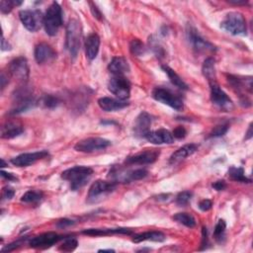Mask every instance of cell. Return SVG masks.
<instances>
[{"mask_svg":"<svg viewBox=\"0 0 253 253\" xmlns=\"http://www.w3.org/2000/svg\"><path fill=\"white\" fill-rule=\"evenodd\" d=\"M93 169L87 166H74L64 170L62 173V178L70 182V188L77 191L83 187L91 178Z\"/></svg>","mask_w":253,"mask_h":253,"instance_id":"obj_1","label":"cell"},{"mask_svg":"<svg viewBox=\"0 0 253 253\" xmlns=\"http://www.w3.org/2000/svg\"><path fill=\"white\" fill-rule=\"evenodd\" d=\"M82 39V30L80 22L77 19L69 20L66 27V39H65V47L68 50L70 56L75 59L78 57Z\"/></svg>","mask_w":253,"mask_h":253,"instance_id":"obj_2","label":"cell"},{"mask_svg":"<svg viewBox=\"0 0 253 253\" xmlns=\"http://www.w3.org/2000/svg\"><path fill=\"white\" fill-rule=\"evenodd\" d=\"M63 25V10L58 2H53L44 16V27L48 36H56Z\"/></svg>","mask_w":253,"mask_h":253,"instance_id":"obj_3","label":"cell"},{"mask_svg":"<svg viewBox=\"0 0 253 253\" xmlns=\"http://www.w3.org/2000/svg\"><path fill=\"white\" fill-rule=\"evenodd\" d=\"M221 27L234 36H245L247 32L246 20L239 12H230L226 14L221 23Z\"/></svg>","mask_w":253,"mask_h":253,"instance_id":"obj_4","label":"cell"},{"mask_svg":"<svg viewBox=\"0 0 253 253\" xmlns=\"http://www.w3.org/2000/svg\"><path fill=\"white\" fill-rule=\"evenodd\" d=\"M34 103L35 100L32 90L24 84L14 94V106L10 114H19L27 111L33 107Z\"/></svg>","mask_w":253,"mask_h":253,"instance_id":"obj_5","label":"cell"},{"mask_svg":"<svg viewBox=\"0 0 253 253\" xmlns=\"http://www.w3.org/2000/svg\"><path fill=\"white\" fill-rule=\"evenodd\" d=\"M117 184L115 181H105V180H97L95 181L91 187L89 188L87 201L89 203H97V202L102 200L104 197L112 193L116 188Z\"/></svg>","mask_w":253,"mask_h":253,"instance_id":"obj_6","label":"cell"},{"mask_svg":"<svg viewBox=\"0 0 253 253\" xmlns=\"http://www.w3.org/2000/svg\"><path fill=\"white\" fill-rule=\"evenodd\" d=\"M153 97L158 101V102L169 106L170 108L176 110V111H183L184 109V103L182 99L172 93L170 90L161 88V87H157L153 91Z\"/></svg>","mask_w":253,"mask_h":253,"instance_id":"obj_7","label":"cell"},{"mask_svg":"<svg viewBox=\"0 0 253 253\" xmlns=\"http://www.w3.org/2000/svg\"><path fill=\"white\" fill-rule=\"evenodd\" d=\"M186 35L189 43L191 44L192 47L194 50L198 54H205V53H213L216 50V47L211 44L210 42L206 41L205 39L202 38L196 28L193 26L188 25L187 30H186Z\"/></svg>","mask_w":253,"mask_h":253,"instance_id":"obj_8","label":"cell"},{"mask_svg":"<svg viewBox=\"0 0 253 253\" xmlns=\"http://www.w3.org/2000/svg\"><path fill=\"white\" fill-rule=\"evenodd\" d=\"M211 88V101L214 105L225 112H231L234 109V103L231 98L220 87L218 81L209 83Z\"/></svg>","mask_w":253,"mask_h":253,"instance_id":"obj_9","label":"cell"},{"mask_svg":"<svg viewBox=\"0 0 253 253\" xmlns=\"http://www.w3.org/2000/svg\"><path fill=\"white\" fill-rule=\"evenodd\" d=\"M19 18L23 26L30 32H37L44 25V16L40 10H22Z\"/></svg>","mask_w":253,"mask_h":253,"instance_id":"obj_10","label":"cell"},{"mask_svg":"<svg viewBox=\"0 0 253 253\" xmlns=\"http://www.w3.org/2000/svg\"><path fill=\"white\" fill-rule=\"evenodd\" d=\"M111 145V142L103 138H87L79 141L74 145V149L79 153L90 154L94 151L103 150Z\"/></svg>","mask_w":253,"mask_h":253,"instance_id":"obj_11","label":"cell"},{"mask_svg":"<svg viewBox=\"0 0 253 253\" xmlns=\"http://www.w3.org/2000/svg\"><path fill=\"white\" fill-rule=\"evenodd\" d=\"M109 91L114 94L118 99L126 101L131 95V83L124 77L115 75L108 83Z\"/></svg>","mask_w":253,"mask_h":253,"instance_id":"obj_12","label":"cell"},{"mask_svg":"<svg viewBox=\"0 0 253 253\" xmlns=\"http://www.w3.org/2000/svg\"><path fill=\"white\" fill-rule=\"evenodd\" d=\"M8 71L13 79L25 83L29 79L30 71L27 60L23 57L14 59L8 65Z\"/></svg>","mask_w":253,"mask_h":253,"instance_id":"obj_13","label":"cell"},{"mask_svg":"<svg viewBox=\"0 0 253 253\" xmlns=\"http://www.w3.org/2000/svg\"><path fill=\"white\" fill-rule=\"evenodd\" d=\"M160 153L158 149H145L139 154L129 157L125 163L128 165H145L151 164L158 160Z\"/></svg>","mask_w":253,"mask_h":253,"instance_id":"obj_14","label":"cell"},{"mask_svg":"<svg viewBox=\"0 0 253 253\" xmlns=\"http://www.w3.org/2000/svg\"><path fill=\"white\" fill-rule=\"evenodd\" d=\"M48 157V153L47 150L36 151V153H29V154H22L14 158L11 159V163L17 167H27L39 160H42Z\"/></svg>","mask_w":253,"mask_h":253,"instance_id":"obj_15","label":"cell"},{"mask_svg":"<svg viewBox=\"0 0 253 253\" xmlns=\"http://www.w3.org/2000/svg\"><path fill=\"white\" fill-rule=\"evenodd\" d=\"M63 237L56 233H45L33 237L29 244L33 248H47L58 243Z\"/></svg>","mask_w":253,"mask_h":253,"instance_id":"obj_16","label":"cell"},{"mask_svg":"<svg viewBox=\"0 0 253 253\" xmlns=\"http://www.w3.org/2000/svg\"><path fill=\"white\" fill-rule=\"evenodd\" d=\"M35 60L39 64L53 62L57 58L56 50L46 43H41L35 47Z\"/></svg>","mask_w":253,"mask_h":253,"instance_id":"obj_17","label":"cell"},{"mask_svg":"<svg viewBox=\"0 0 253 253\" xmlns=\"http://www.w3.org/2000/svg\"><path fill=\"white\" fill-rule=\"evenodd\" d=\"M153 123V117L147 112H142L135 123L134 133L139 138H144L145 135L150 132V126Z\"/></svg>","mask_w":253,"mask_h":253,"instance_id":"obj_18","label":"cell"},{"mask_svg":"<svg viewBox=\"0 0 253 253\" xmlns=\"http://www.w3.org/2000/svg\"><path fill=\"white\" fill-rule=\"evenodd\" d=\"M144 139L150 143H154V144H165V143L170 144L174 142L172 133H170L165 129L150 131L145 135Z\"/></svg>","mask_w":253,"mask_h":253,"instance_id":"obj_19","label":"cell"},{"mask_svg":"<svg viewBox=\"0 0 253 253\" xmlns=\"http://www.w3.org/2000/svg\"><path fill=\"white\" fill-rule=\"evenodd\" d=\"M99 107L105 112H115L122 110L130 105L126 101H123L120 99H114L110 97H102L98 99Z\"/></svg>","mask_w":253,"mask_h":253,"instance_id":"obj_20","label":"cell"},{"mask_svg":"<svg viewBox=\"0 0 253 253\" xmlns=\"http://www.w3.org/2000/svg\"><path fill=\"white\" fill-rule=\"evenodd\" d=\"M197 150H198L197 144H195V143L185 144L182 147L177 149L174 154H172V156L169 158V163L170 164L178 163V162L184 160L185 158H187L188 157H191L192 155H194Z\"/></svg>","mask_w":253,"mask_h":253,"instance_id":"obj_21","label":"cell"},{"mask_svg":"<svg viewBox=\"0 0 253 253\" xmlns=\"http://www.w3.org/2000/svg\"><path fill=\"white\" fill-rule=\"evenodd\" d=\"M100 47V38L97 34H90L85 40V54L88 60H94L98 53Z\"/></svg>","mask_w":253,"mask_h":253,"instance_id":"obj_22","label":"cell"},{"mask_svg":"<svg viewBox=\"0 0 253 253\" xmlns=\"http://www.w3.org/2000/svg\"><path fill=\"white\" fill-rule=\"evenodd\" d=\"M108 69L114 75H120L124 77V74L130 71V65L128 61L123 57H116L114 58L108 65Z\"/></svg>","mask_w":253,"mask_h":253,"instance_id":"obj_23","label":"cell"},{"mask_svg":"<svg viewBox=\"0 0 253 253\" xmlns=\"http://www.w3.org/2000/svg\"><path fill=\"white\" fill-rule=\"evenodd\" d=\"M230 84L233 86L235 90H237L238 93H240V96L242 97V91L248 90L249 93L252 92V79L251 78H248V79H245L244 78L240 77H235V75H229Z\"/></svg>","mask_w":253,"mask_h":253,"instance_id":"obj_24","label":"cell"},{"mask_svg":"<svg viewBox=\"0 0 253 253\" xmlns=\"http://www.w3.org/2000/svg\"><path fill=\"white\" fill-rule=\"evenodd\" d=\"M23 132H24V128L19 122L10 121V122H7L2 126L1 137H2V139L10 140V139L20 136Z\"/></svg>","mask_w":253,"mask_h":253,"instance_id":"obj_25","label":"cell"},{"mask_svg":"<svg viewBox=\"0 0 253 253\" xmlns=\"http://www.w3.org/2000/svg\"><path fill=\"white\" fill-rule=\"evenodd\" d=\"M83 235L87 236H107V235H132L133 231L126 227H119V229H89L82 232Z\"/></svg>","mask_w":253,"mask_h":253,"instance_id":"obj_26","label":"cell"},{"mask_svg":"<svg viewBox=\"0 0 253 253\" xmlns=\"http://www.w3.org/2000/svg\"><path fill=\"white\" fill-rule=\"evenodd\" d=\"M166 238L165 235L161 232H145L142 234L135 235L133 237V242L140 243L142 241H155V242H162Z\"/></svg>","mask_w":253,"mask_h":253,"instance_id":"obj_27","label":"cell"},{"mask_svg":"<svg viewBox=\"0 0 253 253\" xmlns=\"http://www.w3.org/2000/svg\"><path fill=\"white\" fill-rule=\"evenodd\" d=\"M202 72L205 79L208 80L209 83L216 82L217 80V73H216V66H215V60L212 58H208L202 66Z\"/></svg>","mask_w":253,"mask_h":253,"instance_id":"obj_28","label":"cell"},{"mask_svg":"<svg viewBox=\"0 0 253 253\" xmlns=\"http://www.w3.org/2000/svg\"><path fill=\"white\" fill-rule=\"evenodd\" d=\"M161 68L165 72V74H167L168 79H170V81L172 82L173 85H175L176 87H178V88H180L182 90H187L188 89V85L184 82V80L179 77V75L175 72V70H173L168 65H162Z\"/></svg>","mask_w":253,"mask_h":253,"instance_id":"obj_29","label":"cell"},{"mask_svg":"<svg viewBox=\"0 0 253 253\" xmlns=\"http://www.w3.org/2000/svg\"><path fill=\"white\" fill-rule=\"evenodd\" d=\"M229 177L234 181L242 182V183H251V180L245 176L242 167H235V166L231 167L229 169Z\"/></svg>","mask_w":253,"mask_h":253,"instance_id":"obj_30","label":"cell"},{"mask_svg":"<svg viewBox=\"0 0 253 253\" xmlns=\"http://www.w3.org/2000/svg\"><path fill=\"white\" fill-rule=\"evenodd\" d=\"M173 220L176 221L177 222H179V223L187 226V227H190V229H192V227L196 226V220H195V218L192 215L187 214V213H178V214H176L173 217Z\"/></svg>","mask_w":253,"mask_h":253,"instance_id":"obj_31","label":"cell"},{"mask_svg":"<svg viewBox=\"0 0 253 253\" xmlns=\"http://www.w3.org/2000/svg\"><path fill=\"white\" fill-rule=\"evenodd\" d=\"M43 197H44L43 192L30 190L22 196L21 201L27 204H37L40 201H42Z\"/></svg>","mask_w":253,"mask_h":253,"instance_id":"obj_32","label":"cell"},{"mask_svg":"<svg viewBox=\"0 0 253 253\" xmlns=\"http://www.w3.org/2000/svg\"><path fill=\"white\" fill-rule=\"evenodd\" d=\"M131 54L135 57H142L146 53V47L144 44L139 39H134L130 43Z\"/></svg>","mask_w":253,"mask_h":253,"instance_id":"obj_33","label":"cell"},{"mask_svg":"<svg viewBox=\"0 0 253 253\" xmlns=\"http://www.w3.org/2000/svg\"><path fill=\"white\" fill-rule=\"evenodd\" d=\"M193 193L190 191H183L179 193L176 197V204L178 206L184 207L190 203V201L192 200Z\"/></svg>","mask_w":253,"mask_h":253,"instance_id":"obj_34","label":"cell"},{"mask_svg":"<svg viewBox=\"0 0 253 253\" xmlns=\"http://www.w3.org/2000/svg\"><path fill=\"white\" fill-rule=\"evenodd\" d=\"M22 2L21 1H15V0H2L1 2H0V10L3 14H8L12 11V9L15 6L21 5Z\"/></svg>","mask_w":253,"mask_h":253,"instance_id":"obj_35","label":"cell"},{"mask_svg":"<svg viewBox=\"0 0 253 253\" xmlns=\"http://www.w3.org/2000/svg\"><path fill=\"white\" fill-rule=\"evenodd\" d=\"M225 229H226V223L223 220H220L218 221V223L216 224L215 231H214V237L216 238L217 241L221 242V239L224 237V233H225Z\"/></svg>","mask_w":253,"mask_h":253,"instance_id":"obj_36","label":"cell"},{"mask_svg":"<svg viewBox=\"0 0 253 253\" xmlns=\"http://www.w3.org/2000/svg\"><path fill=\"white\" fill-rule=\"evenodd\" d=\"M79 242L78 239L69 237V238H65L63 242V244L60 246V250L64 251V252H71L73 250H75V248L78 247Z\"/></svg>","mask_w":253,"mask_h":253,"instance_id":"obj_37","label":"cell"},{"mask_svg":"<svg viewBox=\"0 0 253 253\" xmlns=\"http://www.w3.org/2000/svg\"><path fill=\"white\" fill-rule=\"evenodd\" d=\"M42 103L44 104L45 107L53 109L59 105L60 100L53 95H46V96H44V98L42 100Z\"/></svg>","mask_w":253,"mask_h":253,"instance_id":"obj_38","label":"cell"},{"mask_svg":"<svg viewBox=\"0 0 253 253\" xmlns=\"http://www.w3.org/2000/svg\"><path fill=\"white\" fill-rule=\"evenodd\" d=\"M229 131V126L227 125H219L216 128L213 129V131L210 134V138H219L222 137Z\"/></svg>","mask_w":253,"mask_h":253,"instance_id":"obj_39","label":"cell"},{"mask_svg":"<svg viewBox=\"0 0 253 253\" xmlns=\"http://www.w3.org/2000/svg\"><path fill=\"white\" fill-rule=\"evenodd\" d=\"M186 135H187V131H186V129L184 128V126H177V128H175L173 130V132H172L173 138L174 139H178V140L184 139L186 137Z\"/></svg>","mask_w":253,"mask_h":253,"instance_id":"obj_40","label":"cell"},{"mask_svg":"<svg viewBox=\"0 0 253 253\" xmlns=\"http://www.w3.org/2000/svg\"><path fill=\"white\" fill-rule=\"evenodd\" d=\"M150 41H151V47H153L156 55L158 57H163L164 56V50H163V47L160 46V44L158 41H155V40H150Z\"/></svg>","mask_w":253,"mask_h":253,"instance_id":"obj_41","label":"cell"},{"mask_svg":"<svg viewBox=\"0 0 253 253\" xmlns=\"http://www.w3.org/2000/svg\"><path fill=\"white\" fill-rule=\"evenodd\" d=\"M212 207H213V203H212V201L209 199L202 200L199 203V209L203 212H207V211L211 210Z\"/></svg>","mask_w":253,"mask_h":253,"instance_id":"obj_42","label":"cell"},{"mask_svg":"<svg viewBox=\"0 0 253 253\" xmlns=\"http://www.w3.org/2000/svg\"><path fill=\"white\" fill-rule=\"evenodd\" d=\"M14 195H15V191L12 188L5 187L2 190L1 197H2V200H10V199H12L14 197Z\"/></svg>","mask_w":253,"mask_h":253,"instance_id":"obj_43","label":"cell"},{"mask_svg":"<svg viewBox=\"0 0 253 253\" xmlns=\"http://www.w3.org/2000/svg\"><path fill=\"white\" fill-rule=\"evenodd\" d=\"M90 6H91V12H92L93 16L98 20H102L103 16H102V13H101V11L99 10V8L94 3H90Z\"/></svg>","mask_w":253,"mask_h":253,"instance_id":"obj_44","label":"cell"},{"mask_svg":"<svg viewBox=\"0 0 253 253\" xmlns=\"http://www.w3.org/2000/svg\"><path fill=\"white\" fill-rule=\"evenodd\" d=\"M213 188L217 191H222L226 188V183L224 180H218L215 183H213Z\"/></svg>","mask_w":253,"mask_h":253,"instance_id":"obj_45","label":"cell"},{"mask_svg":"<svg viewBox=\"0 0 253 253\" xmlns=\"http://www.w3.org/2000/svg\"><path fill=\"white\" fill-rule=\"evenodd\" d=\"M74 222L70 220H67V219H63V220H61L58 221L57 223V226L60 227V229H64V227H67V226H70L72 225Z\"/></svg>","mask_w":253,"mask_h":253,"instance_id":"obj_46","label":"cell"},{"mask_svg":"<svg viewBox=\"0 0 253 253\" xmlns=\"http://www.w3.org/2000/svg\"><path fill=\"white\" fill-rule=\"evenodd\" d=\"M1 176L2 178L8 180V181H17L18 178L16 176H14L12 173H8V172H5V171H1Z\"/></svg>","mask_w":253,"mask_h":253,"instance_id":"obj_47","label":"cell"},{"mask_svg":"<svg viewBox=\"0 0 253 253\" xmlns=\"http://www.w3.org/2000/svg\"><path fill=\"white\" fill-rule=\"evenodd\" d=\"M202 235H203V238H202V246H206L208 244V231L207 227H203V231H202Z\"/></svg>","mask_w":253,"mask_h":253,"instance_id":"obj_48","label":"cell"},{"mask_svg":"<svg viewBox=\"0 0 253 253\" xmlns=\"http://www.w3.org/2000/svg\"><path fill=\"white\" fill-rule=\"evenodd\" d=\"M1 49L2 50H9V49H11L10 44L4 39L3 36H2V40H1Z\"/></svg>","mask_w":253,"mask_h":253,"instance_id":"obj_49","label":"cell"},{"mask_svg":"<svg viewBox=\"0 0 253 253\" xmlns=\"http://www.w3.org/2000/svg\"><path fill=\"white\" fill-rule=\"evenodd\" d=\"M6 82H8V78H6V75L2 72V74H1V88L2 89L5 88Z\"/></svg>","mask_w":253,"mask_h":253,"instance_id":"obj_50","label":"cell"},{"mask_svg":"<svg viewBox=\"0 0 253 253\" xmlns=\"http://www.w3.org/2000/svg\"><path fill=\"white\" fill-rule=\"evenodd\" d=\"M231 4H234V5H244L247 3V1H245V0H241V1H237V0H230L229 1Z\"/></svg>","mask_w":253,"mask_h":253,"instance_id":"obj_51","label":"cell"},{"mask_svg":"<svg viewBox=\"0 0 253 253\" xmlns=\"http://www.w3.org/2000/svg\"><path fill=\"white\" fill-rule=\"evenodd\" d=\"M246 135H247V136L245 137V140H249V139L252 138V124H250L249 129H248V132H247Z\"/></svg>","mask_w":253,"mask_h":253,"instance_id":"obj_52","label":"cell"},{"mask_svg":"<svg viewBox=\"0 0 253 253\" xmlns=\"http://www.w3.org/2000/svg\"><path fill=\"white\" fill-rule=\"evenodd\" d=\"M105 252V251H109V252H114V250H112V249H101V250H99V252Z\"/></svg>","mask_w":253,"mask_h":253,"instance_id":"obj_53","label":"cell"},{"mask_svg":"<svg viewBox=\"0 0 253 253\" xmlns=\"http://www.w3.org/2000/svg\"><path fill=\"white\" fill-rule=\"evenodd\" d=\"M1 162H2V164H1V167H5V166H6V163H5L4 159H1Z\"/></svg>","mask_w":253,"mask_h":253,"instance_id":"obj_54","label":"cell"}]
</instances>
